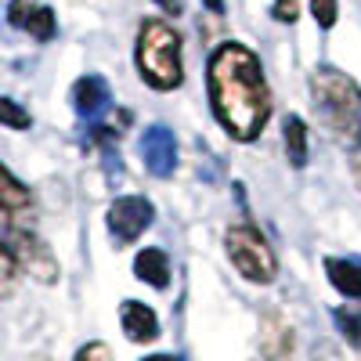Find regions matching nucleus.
Masks as SVG:
<instances>
[{"instance_id":"1","label":"nucleus","mask_w":361,"mask_h":361,"mask_svg":"<svg viewBox=\"0 0 361 361\" xmlns=\"http://www.w3.org/2000/svg\"><path fill=\"white\" fill-rule=\"evenodd\" d=\"M206 90L217 123L235 141H257L271 119V90L260 58L238 40L214 47L206 62Z\"/></svg>"},{"instance_id":"2","label":"nucleus","mask_w":361,"mask_h":361,"mask_svg":"<svg viewBox=\"0 0 361 361\" xmlns=\"http://www.w3.org/2000/svg\"><path fill=\"white\" fill-rule=\"evenodd\" d=\"M311 105L322 127L336 141L357 148L361 145V87L354 76L333 66H318L311 73Z\"/></svg>"},{"instance_id":"3","label":"nucleus","mask_w":361,"mask_h":361,"mask_svg":"<svg viewBox=\"0 0 361 361\" xmlns=\"http://www.w3.org/2000/svg\"><path fill=\"white\" fill-rule=\"evenodd\" d=\"M134 62L141 80L152 90H177L185 83V62H180V33L163 18H145L137 29Z\"/></svg>"},{"instance_id":"4","label":"nucleus","mask_w":361,"mask_h":361,"mask_svg":"<svg viewBox=\"0 0 361 361\" xmlns=\"http://www.w3.org/2000/svg\"><path fill=\"white\" fill-rule=\"evenodd\" d=\"M224 250L243 279H250L257 286H267L279 279V257L253 224H231L224 235Z\"/></svg>"},{"instance_id":"5","label":"nucleus","mask_w":361,"mask_h":361,"mask_svg":"<svg viewBox=\"0 0 361 361\" xmlns=\"http://www.w3.org/2000/svg\"><path fill=\"white\" fill-rule=\"evenodd\" d=\"M152 221H156V206L145 195H119L109 206V231L116 235V243H134Z\"/></svg>"},{"instance_id":"6","label":"nucleus","mask_w":361,"mask_h":361,"mask_svg":"<svg viewBox=\"0 0 361 361\" xmlns=\"http://www.w3.org/2000/svg\"><path fill=\"white\" fill-rule=\"evenodd\" d=\"M141 159L152 170V177H173L177 173V137L170 127L156 123L141 134Z\"/></svg>"},{"instance_id":"7","label":"nucleus","mask_w":361,"mask_h":361,"mask_svg":"<svg viewBox=\"0 0 361 361\" xmlns=\"http://www.w3.org/2000/svg\"><path fill=\"white\" fill-rule=\"evenodd\" d=\"M8 22L25 29L33 40H51L58 33V22H54V11L47 4H37V0H11L8 8Z\"/></svg>"},{"instance_id":"8","label":"nucleus","mask_w":361,"mask_h":361,"mask_svg":"<svg viewBox=\"0 0 361 361\" xmlns=\"http://www.w3.org/2000/svg\"><path fill=\"white\" fill-rule=\"evenodd\" d=\"M109 102H112V90L102 76H80L73 83V105L83 119H94L98 123V116L109 109Z\"/></svg>"},{"instance_id":"9","label":"nucleus","mask_w":361,"mask_h":361,"mask_svg":"<svg viewBox=\"0 0 361 361\" xmlns=\"http://www.w3.org/2000/svg\"><path fill=\"white\" fill-rule=\"evenodd\" d=\"M119 322H123L127 340H134V343H152L159 336V318L148 304H141V300H127V304L119 307Z\"/></svg>"},{"instance_id":"10","label":"nucleus","mask_w":361,"mask_h":361,"mask_svg":"<svg viewBox=\"0 0 361 361\" xmlns=\"http://www.w3.org/2000/svg\"><path fill=\"white\" fill-rule=\"evenodd\" d=\"M293 350V329L279 311H267L260 318V354L267 361H282Z\"/></svg>"},{"instance_id":"11","label":"nucleus","mask_w":361,"mask_h":361,"mask_svg":"<svg viewBox=\"0 0 361 361\" xmlns=\"http://www.w3.org/2000/svg\"><path fill=\"white\" fill-rule=\"evenodd\" d=\"M33 209V192H29L22 180L0 163V217H22V214H29Z\"/></svg>"},{"instance_id":"12","label":"nucleus","mask_w":361,"mask_h":361,"mask_svg":"<svg viewBox=\"0 0 361 361\" xmlns=\"http://www.w3.org/2000/svg\"><path fill=\"white\" fill-rule=\"evenodd\" d=\"M325 275L336 293H343L347 300H361V260L325 257Z\"/></svg>"},{"instance_id":"13","label":"nucleus","mask_w":361,"mask_h":361,"mask_svg":"<svg viewBox=\"0 0 361 361\" xmlns=\"http://www.w3.org/2000/svg\"><path fill=\"white\" fill-rule=\"evenodd\" d=\"M134 275L145 282V286H152V289H166L170 286V257L163 250H141L134 257Z\"/></svg>"},{"instance_id":"14","label":"nucleus","mask_w":361,"mask_h":361,"mask_svg":"<svg viewBox=\"0 0 361 361\" xmlns=\"http://www.w3.org/2000/svg\"><path fill=\"white\" fill-rule=\"evenodd\" d=\"M282 134H286V156L293 166H307V123L304 119L289 116L282 123Z\"/></svg>"},{"instance_id":"15","label":"nucleus","mask_w":361,"mask_h":361,"mask_svg":"<svg viewBox=\"0 0 361 361\" xmlns=\"http://www.w3.org/2000/svg\"><path fill=\"white\" fill-rule=\"evenodd\" d=\"M18 271H22V264H18L15 250L4 243V238H0V300L15 293V286H18Z\"/></svg>"},{"instance_id":"16","label":"nucleus","mask_w":361,"mask_h":361,"mask_svg":"<svg viewBox=\"0 0 361 361\" xmlns=\"http://www.w3.org/2000/svg\"><path fill=\"white\" fill-rule=\"evenodd\" d=\"M0 123L11 127V130H29V127H33V119H29V112H25L18 102L0 98Z\"/></svg>"},{"instance_id":"17","label":"nucleus","mask_w":361,"mask_h":361,"mask_svg":"<svg viewBox=\"0 0 361 361\" xmlns=\"http://www.w3.org/2000/svg\"><path fill=\"white\" fill-rule=\"evenodd\" d=\"M336 325H340V333L350 347H361V314L350 311V307H340L336 311Z\"/></svg>"},{"instance_id":"18","label":"nucleus","mask_w":361,"mask_h":361,"mask_svg":"<svg viewBox=\"0 0 361 361\" xmlns=\"http://www.w3.org/2000/svg\"><path fill=\"white\" fill-rule=\"evenodd\" d=\"M311 15L322 29H333L340 18V0H311Z\"/></svg>"},{"instance_id":"19","label":"nucleus","mask_w":361,"mask_h":361,"mask_svg":"<svg viewBox=\"0 0 361 361\" xmlns=\"http://www.w3.org/2000/svg\"><path fill=\"white\" fill-rule=\"evenodd\" d=\"M271 18L282 22V25H293L300 18V0H275V4H271Z\"/></svg>"},{"instance_id":"20","label":"nucleus","mask_w":361,"mask_h":361,"mask_svg":"<svg viewBox=\"0 0 361 361\" xmlns=\"http://www.w3.org/2000/svg\"><path fill=\"white\" fill-rule=\"evenodd\" d=\"M76 361H116V357H112V350L105 343H87V347H80Z\"/></svg>"},{"instance_id":"21","label":"nucleus","mask_w":361,"mask_h":361,"mask_svg":"<svg viewBox=\"0 0 361 361\" xmlns=\"http://www.w3.org/2000/svg\"><path fill=\"white\" fill-rule=\"evenodd\" d=\"M156 4H159L166 15H180V11H185V4H180V0H156Z\"/></svg>"},{"instance_id":"22","label":"nucleus","mask_w":361,"mask_h":361,"mask_svg":"<svg viewBox=\"0 0 361 361\" xmlns=\"http://www.w3.org/2000/svg\"><path fill=\"white\" fill-rule=\"evenodd\" d=\"M350 166H354V180H357V188H361V145L350 152Z\"/></svg>"},{"instance_id":"23","label":"nucleus","mask_w":361,"mask_h":361,"mask_svg":"<svg viewBox=\"0 0 361 361\" xmlns=\"http://www.w3.org/2000/svg\"><path fill=\"white\" fill-rule=\"evenodd\" d=\"M202 4H206V8H209V11H217V15H221V11H224V0H202Z\"/></svg>"},{"instance_id":"24","label":"nucleus","mask_w":361,"mask_h":361,"mask_svg":"<svg viewBox=\"0 0 361 361\" xmlns=\"http://www.w3.org/2000/svg\"><path fill=\"white\" fill-rule=\"evenodd\" d=\"M145 361H177L173 354H152V357H145Z\"/></svg>"}]
</instances>
